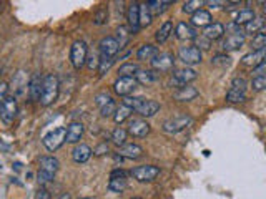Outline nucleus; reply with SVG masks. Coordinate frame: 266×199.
I'll list each match as a JSON object with an SVG mask.
<instances>
[{"label":"nucleus","mask_w":266,"mask_h":199,"mask_svg":"<svg viewBox=\"0 0 266 199\" xmlns=\"http://www.w3.org/2000/svg\"><path fill=\"white\" fill-rule=\"evenodd\" d=\"M130 30L126 28V27H123V25H120L118 28H117V37H115V40H117V44H118V47H120V52L123 50L125 48V45L128 44V38H130Z\"/></svg>","instance_id":"nucleus-35"},{"label":"nucleus","mask_w":266,"mask_h":199,"mask_svg":"<svg viewBox=\"0 0 266 199\" xmlns=\"http://www.w3.org/2000/svg\"><path fill=\"white\" fill-rule=\"evenodd\" d=\"M173 2H170V0H152V2H148L147 4V7L150 10V14L152 15H161L163 12H165L168 7H170Z\"/></svg>","instance_id":"nucleus-31"},{"label":"nucleus","mask_w":266,"mask_h":199,"mask_svg":"<svg viewBox=\"0 0 266 199\" xmlns=\"http://www.w3.org/2000/svg\"><path fill=\"white\" fill-rule=\"evenodd\" d=\"M178 57L185 65H198L202 62V50L195 45L190 47H181L178 50Z\"/></svg>","instance_id":"nucleus-11"},{"label":"nucleus","mask_w":266,"mask_h":199,"mask_svg":"<svg viewBox=\"0 0 266 199\" xmlns=\"http://www.w3.org/2000/svg\"><path fill=\"white\" fill-rule=\"evenodd\" d=\"M246 90H248V83L245 78H235L226 93V101H229V103H240V101H243L246 98Z\"/></svg>","instance_id":"nucleus-4"},{"label":"nucleus","mask_w":266,"mask_h":199,"mask_svg":"<svg viewBox=\"0 0 266 199\" xmlns=\"http://www.w3.org/2000/svg\"><path fill=\"white\" fill-rule=\"evenodd\" d=\"M133 78L137 80V83L150 85V83H155L156 80H158V75H156L153 70H138Z\"/></svg>","instance_id":"nucleus-28"},{"label":"nucleus","mask_w":266,"mask_h":199,"mask_svg":"<svg viewBox=\"0 0 266 199\" xmlns=\"http://www.w3.org/2000/svg\"><path fill=\"white\" fill-rule=\"evenodd\" d=\"M196 78H198V73L193 68H178L172 73V85L181 88V87H186L193 80H196Z\"/></svg>","instance_id":"nucleus-7"},{"label":"nucleus","mask_w":266,"mask_h":199,"mask_svg":"<svg viewBox=\"0 0 266 199\" xmlns=\"http://www.w3.org/2000/svg\"><path fill=\"white\" fill-rule=\"evenodd\" d=\"M65 130H66L65 141L75 144V143H78L82 140L83 131H85V126H83L82 123H78V122H74V123H70L69 128H65Z\"/></svg>","instance_id":"nucleus-18"},{"label":"nucleus","mask_w":266,"mask_h":199,"mask_svg":"<svg viewBox=\"0 0 266 199\" xmlns=\"http://www.w3.org/2000/svg\"><path fill=\"white\" fill-rule=\"evenodd\" d=\"M35 199H52V196H50V192H48L45 188H40L37 191V196H35Z\"/></svg>","instance_id":"nucleus-53"},{"label":"nucleus","mask_w":266,"mask_h":199,"mask_svg":"<svg viewBox=\"0 0 266 199\" xmlns=\"http://www.w3.org/2000/svg\"><path fill=\"white\" fill-rule=\"evenodd\" d=\"M138 70H140V68H138L137 63L126 62V63H123L118 68V76H135V73H137Z\"/></svg>","instance_id":"nucleus-37"},{"label":"nucleus","mask_w":266,"mask_h":199,"mask_svg":"<svg viewBox=\"0 0 266 199\" xmlns=\"http://www.w3.org/2000/svg\"><path fill=\"white\" fill-rule=\"evenodd\" d=\"M110 178H126V173L123 170H118V168H117V170L112 171Z\"/></svg>","instance_id":"nucleus-54"},{"label":"nucleus","mask_w":266,"mask_h":199,"mask_svg":"<svg viewBox=\"0 0 266 199\" xmlns=\"http://www.w3.org/2000/svg\"><path fill=\"white\" fill-rule=\"evenodd\" d=\"M92 158V148L88 144H77L72 151V160H74L77 165H83Z\"/></svg>","instance_id":"nucleus-21"},{"label":"nucleus","mask_w":266,"mask_h":199,"mask_svg":"<svg viewBox=\"0 0 266 199\" xmlns=\"http://www.w3.org/2000/svg\"><path fill=\"white\" fill-rule=\"evenodd\" d=\"M263 27H264V19H263V17H255L251 22H248L245 25V32L250 33V35H256V33H261Z\"/></svg>","instance_id":"nucleus-32"},{"label":"nucleus","mask_w":266,"mask_h":199,"mask_svg":"<svg viewBox=\"0 0 266 199\" xmlns=\"http://www.w3.org/2000/svg\"><path fill=\"white\" fill-rule=\"evenodd\" d=\"M42 83H44V76L40 73H35L28 82V93H30V98L34 101H39L40 100V93H42Z\"/></svg>","instance_id":"nucleus-23"},{"label":"nucleus","mask_w":266,"mask_h":199,"mask_svg":"<svg viewBox=\"0 0 266 199\" xmlns=\"http://www.w3.org/2000/svg\"><path fill=\"white\" fill-rule=\"evenodd\" d=\"M150 131H152V126L145 122V120L138 118V120H131L130 126H128V131L126 133H130V135L135 136V138H145Z\"/></svg>","instance_id":"nucleus-16"},{"label":"nucleus","mask_w":266,"mask_h":199,"mask_svg":"<svg viewBox=\"0 0 266 199\" xmlns=\"http://www.w3.org/2000/svg\"><path fill=\"white\" fill-rule=\"evenodd\" d=\"M150 63L156 71H170L175 65V57L172 53H158Z\"/></svg>","instance_id":"nucleus-12"},{"label":"nucleus","mask_w":266,"mask_h":199,"mask_svg":"<svg viewBox=\"0 0 266 199\" xmlns=\"http://www.w3.org/2000/svg\"><path fill=\"white\" fill-rule=\"evenodd\" d=\"M266 87V76H256V78H253L251 80V88H253V92H263Z\"/></svg>","instance_id":"nucleus-44"},{"label":"nucleus","mask_w":266,"mask_h":199,"mask_svg":"<svg viewBox=\"0 0 266 199\" xmlns=\"http://www.w3.org/2000/svg\"><path fill=\"white\" fill-rule=\"evenodd\" d=\"M15 116H17V100L15 96H7L2 106H0V120L4 122V125L10 126L14 123Z\"/></svg>","instance_id":"nucleus-8"},{"label":"nucleus","mask_w":266,"mask_h":199,"mask_svg":"<svg viewBox=\"0 0 266 199\" xmlns=\"http://www.w3.org/2000/svg\"><path fill=\"white\" fill-rule=\"evenodd\" d=\"M126 130H123V128H115L113 130V133H112V141H113V144H117V146L120 148V146H123V144L126 143Z\"/></svg>","instance_id":"nucleus-39"},{"label":"nucleus","mask_w":266,"mask_h":199,"mask_svg":"<svg viewBox=\"0 0 266 199\" xmlns=\"http://www.w3.org/2000/svg\"><path fill=\"white\" fill-rule=\"evenodd\" d=\"M203 5H205L203 0H190V2H185L183 4V12H185V14L193 15L195 12H198L200 9H202Z\"/></svg>","instance_id":"nucleus-41"},{"label":"nucleus","mask_w":266,"mask_h":199,"mask_svg":"<svg viewBox=\"0 0 266 199\" xmlns=\"http://www.w3.org/2000/svg\"><path fill=\"white\" fill-rule=\"evenodd\" d=\"M195 40L198 42V47H202L203 50H210V40L205 38L203 35H202V37H196ZM198 47H196V48H198Z\"/></svg>","instance_id":"nucleus-52"},{"label":"nucleus","mask_w":266,"mask_h":199,"mask_svg":"<svg viewBox=\"0 0 266 199\" xmlns=\"http://www.w3.org/2000/svg\"><path fill=\"white\" fill-rule=\"evenodd\" d=\"M100 48V57H108V58H115V55L120 52V47L117 44L115 37H105L100 40L98 44Z\"/></svg>","instance_id":"nucleus-13"},{"label":"nucleus","mask_w":266,"mask_h":199,"mask_svg":"<svg viewBox=\"0 0 266 199\" xmlns=\"http://www.w3.org/2000/svg\"><path fill=\"white\" fill-rule=\"evenodd\" d=\"M137 87L138 83L133 76H118V80L113 83V92L120 96H130Z\"/></svg>","instance_id":"nucleus-9"},{"label":"nucleus","mask_w":266,"mask_h":199,"mask_svg":"<svg viewBox=\"0 0 266 199\" xmlns=\"http://www.w3.org/2000/svg\"><path fill=\"white\" fill-rule=\"evenodd\" d=\"M87 44L83 40H77L72 44V48H70V62L74 65L75 70H80L83 65L87 62Z\"/></svg>","instance_id":"nucleus-3"},{"label":"nucleus","mask_w":266,"mask_h":199,"mask_svg":"<svg viewBox=\"0 0 266 199\" xmlns=\"http://www.w3.org/2000/svg\"><path fill=\"white\" fill-rule=\"evenodd\" d=\"M108 101H112V96L108 95V93H98V95H95V103H96V106H98V108L107 105Z\"/></svg>","instance_id":"nucleus-47"},{"label":"nucleus","mask_w":266,"mask_h":199,"mask_svg":"<svg viewBox=\"0 0 266 199\" xmlns=\"http://www.w3.org/2000/svg\"><path fill=\"white\" fill-rule=\"evenodd\" d=\"M138 10H140V5L138 4H131L126 12V20H128V30L130 33H138L140 32V20H138Z\"/></svg>","instance_id":"nucleus-19"},{"label":"nucleus","mask_w":266,"mask_h":199,"mask_svg":"<svg viewBox=\"0 0 266 199\" xmlns=\"http://www.w3.org/2000/svg\"><path fill=\"white\" fill-rule=\"evenodd\" d=\"M126 188V178H110L108 191L112 192H123Z\"/></svg>","instance_id":"nucleus-36"},{"label":"nucleus","mask_w":266,"mask_h":199,"mask_svg":"<svg viewBox=\"0 0 266 199\" xmlns=\"http://www.w3.org/2000/svg\"><path fill=\"white\" fill-rule=\"evenodd\" d=\"M58 199H72L70 192H62V194L58 196Z\"/></svg>","instance_id":"nucleus-56"},{"label":"nucleus","mask_w":266,"mask_h":199,"mask_svg":"<svg viewBox=\"0 0 266 199\" xmlns=\"http://www.w3.org/2000/svg\"><path fill=\"white\" fill-rule=\"evenodd\" d=\"M58 90H60V83H58V78L55 75L44 76L42 93H40V100H39L40 105L50 106L52 103H55V100L58 98Z\"/></svg>","instance_id":"nucleus-1"},{"label":"nucleus","mask_w":266,"mask_h":199,"mask_svg":"<svg viewBox=\"0 0 266 199\" xmlns=\"http://www.w3.org/2000/svg\"><path fill=\"white\" fill-rule=\"evenodd\" d=\"M255 12H253L251 9H243L240 10L237 14V19H235V25H246L248 22H251L253 19H255Z\"/></svg>","instance_id":"nucleus-33"},{"label":"nucleus","mask_w":266,"mask_h":199,"mask_svg":"<svg viewBox=\"0 0 266 199\" xmlns=\"http://www.w3.org/2000/svg\"><path fill=\"white\" fill-rule=\"evenodd\" d=\"M175 35H177V38L178 40H195L198 37V33H196V30L195 27H191L190 23H186V22H180L177 28H175Z\"/></svg>","instance_id":"nucleus-20"},{"label":"nucleus","mask_w":266,"mask_h":199,"mask_svg":"<svg viewBox=\"0 0 266 199\" xmlns=\"http://www.w3.org/2000/svg\"><path fill=\"white\" fill-rule=\"evenodd\" d=\"M7 93H9V85L4 82H0V106H2L5 98H7Z\"/></svg>","instance_id":"nucleus-50"},{"label":"nucleus","mask_w":266,"mask_h":199,"mask_svg":"<svg viewBox=\"0 0 266 199\" xmlns=\"http://www.w3.org/2000/svg\"><path fill=\"white\" fill-rule=\"evenodd\" d=\"M264 53H266V48H263V50H255V52L246 53V55L243 57V60H241V63H243L245 66H253V68H255L256 65L264 62Z\"/></svg>","instance_id":"nucleus-25"},{"label":"nucleus","mask_w":266,"mask_h":199,"mask_svg":"<svg viewBox=\"0 0 266 199\" xmlns=\"http://www.w3.org/2000/svg\"><path fill=\"white\" fill-rule=\"evenodd\" d=\"M251 48H253V52H255V50H263V48H266V35L264 33L253 35Z\"/></svg>","instance_id":"nucleus-42"},{"label":"nucleus","mask_w":266,"mask_h":199,"mask_svg":"<svg viewBox=\"0 0 266 199\" xmlns=\"http://www.w3.org/2000/svg\"><path fill=\"white\" fill-rule=\"evenodd\" d=\"M156 55H158V48L153 45H142L137 50V60H140V62H147V60L152 62Z\"/></svg>","instance_id":"nucleus-27"},{"label":"nucleus","mask_w":266,"mask_h":199,"mask_svg":"<svg viewBox=\"0 0 266 199\" xmlns=\"http://www.w3.org/2000/svg\"><path fill=\"white\" fill-rule=\"evenodd\" d=\"M198 95H200V93H198L196 88L186 85V87L178 88L177 92L173 93V98L178 100V101H191V100H195Z\"/></svg>","instance_id":"nucleus-26"},{"label":"nucleus","mask_w":266,"mask_h":199,"mask_svg":"<svg viewBox=\"0 0 266 199\" xmlns=\"http://www.w3.org/2000/svg\"><path fill=\"white\" fill-rule=\"evenodd\" d=\"M172 33H173V23L170 20H167L158 30H156L155 38H156V42H158V44H165V42L170 38Z\"/></svg>","instance_id":"nucleus-30"},{"label":"nucleus","mask_w":266,"mask_h":199,"mask_svg":"<svg viewBox=\"0 0 266 199\" xmlns=\"http://www.w3.org/2000/svg\"><path fill=\"white\" fill-rule=\"evenodd\" d=\"M131 111H133V110H130L128 106H123V105H122V106H118L117 110H115V113H113V120H115V123L122 125V123L125 122V120L131 114Z\"/></svg>","instance_id":"nucleus-38"},{"label":"nucleus","mask_w":266,"mask_h":199,"mask_svg":"<svg viewBox=\"0 0 266 199\" xmlns=\"http://www.w3.org/2000/svg\"><path fill=\"white\" fill-rule=\"evenodd\" d=\"M82 199H90V197H82Z\"/></svg>","instance_id":"nucleus-58"},{"label":"nucleus","mask_w":266,"mask_h":199,"mask_svg":"<svg viewBox=\"0 0 266 199\" xmlns=\"http://www.w3.org/2000/svg\"><path fill=\"white\" fill-rule=\"evenodd\" d=\"M107 17H108V12H107V9H100V10L95 14V19H93V22L96 23V25H102V23H105V22H107Z\"/></svg>","instance_id":"nucleus-48"},{"label":"nucleus","mask_w":266,"mask_h":199,"mask_svg":"<svg viewBox=\"0 0 266 199\" xmlns=\"http://www.w3.org/2000/svg\"><path fill=\"white\" fill-rule=\"evenodd\" d=\"M207 5L210 9H218V7H221V5H225L223 2H207Z\"/></svg>","instance_id":"nucleus-55"},{"label":"nucleus","mask_w":266,"mask_h":199,"mask_svg":"<svg viewBox=\"0 0 266 199\" xmlns=\"http://www.w3.org/2000/svg\"><path fill=\"white\" fill-rule=\"evenodd\" d=\"M95 156H104V154H107L108 153V146H107V143H102V144H98L93 151H92Z\"/></svg>","instance_id":"nucleus-51"},{"label":"nucleus","mask_w":266,"mask_h":199,"mask_svg":"<svg viewBox=\"0 0 266 199\" xmlns=\"http://www.w3.org/2000/svg\"><path fill=\"white\" fill-rule=\"evenodd\" d=\"M211 14L208 10H205V9H200L198 12H195V14L191 15V23L190 25L191 27H207V25H210L211 23Z\"/></svg>","instance_id":"nucleus-24"},{"label":"nucleus","mask_w":266,"mask_h":199,"mask_svg":"<svg viewBox=\"0 0 266 199\" xmlns=\"http://www.w3.org/2000/svg\"><path fill=\"white\" fill-rule=\"evenodd\" d=\"M60 168V163L55 156H42L40 158V168H39V174L37 179L40 184H47L55 178V174Z\"/></svg>","instance_id":"nucleus-2"},{"label":"nucleus","mask_w":266,"mask_h":199,"mask_svg":"<svg viewBox=\"0 0 266 199\" xmlns=\"http://www.w3.org/2000/svg\"><path fill=\"white\" fill-rule=\"evenodd\" d=\"M190 123H191V118L186 116V114H181V116L167 120V122L163 123V131L168 133V135H177V133L183 131Z\"/></svg>","instance_id":"nucleus-10"},{"label":"nucleus","mask_w":266,"mask_h":199,"mask_svg":"<svg viewBox=\"0 0 266 199\" xmlns=\"http://www.w3.org/2000/svg\"><path fill=\"white\" fill-rule=\"evenodd\" d=\"M264 71H266V63L261 62L259 65H256L255 68H253V78H256V76H264Z\"/></svg>","instance_id":"nucleus-49"},{"label":"nucleus","mask_w":266,"mask_h":199,"mask_svg":"<svg viewBox=\"0 0 266 199\" xmlns=\"http://www.w3.org/2000/svg\"><path fill=\"white\" fill-rule=\"evenodd\" d=\"M115 63V58H108V57H100L98 58V66H96V70H98L100 75H105L108 70L112 68Z\"/></svg>","instance_id":"nucleus-40"},{"label":"nucleus","mask_w":266,"mask_h":199,"mask_svg":"<svg viewBox=\"0 0 266 199\" xmlns=\"http://www.w3.org/2000/svg\"><path fill=\"white\" fill-rule=\"evenodd\" d=\"M142 100L143 98H140V96H123V106H128L130 110H135Z\"/></svg>","instance_id":"nucleus-45"},{"label":"nucleus","mask_w":266,"mask_h":199,"mask_svg":"<svg viewBox=\"0 0 266 199\" xmlns=\"http://www.w3.org/2000/svg\"><path fill=\"white\" fill-rule=\"evenodd\" d=\"M133 199H142V197H133Z\"/></svg>","instance_id":"nucleus-57"},{"label":"nucleus","mask_w":266,"mask_h":199,"mask_svg":"<svg viewBox=\"0 0 266 199\" xmlns=\"http://www.w3.org/2000/svg\"><path fill=\"white\" fill-rule=\"evenodd\" d=\"M12 88L15 90L17 96L23 95V92L28 90V82H27V78L23 76V71H19V73L14 76V80H12Z\"/></svg>","instance_id":"nucleus-29"},{"label":"nucleus","mask_w":266,"mask_h":199,"mask_svg":"<svg viewBox=\"0 0 266 199\" xmlns=\"http://www.w3.org/2000/svg\"><path fill=\"white\" fill-rule=\"evenodd\" d=\"M245 44V33L243 32H238V33H229L228 37L223 40L221 48L225 52H233V50H238L241 48V45Z\"/></svg>","instance_id":"nucleus-17"},{"label":"nucleus","mask_w":266,"mask_h":199,"mask_svg":"<svg viewBox=\"0 0 266 199\" xmlns=\"http://www.w3.org/2000/svg\"><path fill=\"white\" fill-rule=\"evenodd\" d=\"M65 135H66V130L63 128V126H58V128L47 133V135L44 136V146L52 153L57 151V149L65 143Z\"/></svg>","instance_id":"nucleus-6"},{"label":"nucleus","mask_w":266,"mask_h":199,"mask_svg":"<svg viewBox=\"0 0 266 199\" xmlns=\"http://www.w3.org/2000/svg\"><path fill=\"white\" fill-rule=\"evenodd\" d=\"M138 20H140V28L142 27H148L150 23L153 22V15L150 14L147 4L140 5V10H138Z\"/></svg>","instance_id":"nucleus-34"},{"label":"nucleus","mask_w":266,"mask_h":199,"mask_svg":"<svg viewBox=\"0 0 266 199\" xmlns=\"http://www.w3.org/2000/svg\"><path fill=\"white\" fill-rule=\"evenodd\" d=\"M223 35H225V25H223V23L211 22L210 25H207L203 28V37L208 38L210 42L211 40H218V38L223 37Z\"/></svg>","instance_id":"nucleus-22"},{"label":"nucleus","mask_w":266,"mask_h":199,"mask_svg":"<svg viewBox=\"0 0 266 199\" xmlns=\"http://www.w3.org/2000/svg\"><path fill=\"white\" fill-rule=\"evenodd\" d=\"M229 58L228 55H215L213 60H211V65H215V66H226L229 65Z\"/></svg>","instance_id":"nucleus-46"},{"label":"nucleus","mask_w":266,"mask_h":199,"mask_svg":"<svg viewBox=\"0 0 266 199\" xmlns=\"http://www.w3.org/2000/svg\"><path fill=\"white\" fill-rule=\"evenodd\" d=\"M115 110H117V105H115V101L112 100V101H108L107 105H104L100 108V114L104 118H110V116H113Z\"/></svg>","instance_id":"nucleus-43"},{"label":"nucleus","mask_w":266,"mask_h":199,"mask_svg":"<svg viewBox=\"0 0 266 199\" xmlns=\"http://www.w3.org/2000/svg\"><path fill=\"white\" fill-rule=\"evenodd\" d=\"M158 110H160V103H158V101H155V100H145V98L135 108V111L138 114H142V116H145V118L155 116V114L158 113Z\"/></svg>","instance_id":"nucleus-14"},{"label":"nucleus","mask_w":266,"mask_h":199,"mask_svg":"<svg viewBox=\"0 0 266 199\" xmlns=\"http://www.w3.org/2000/svg\"><path fill=\"white\" fill-rule=\"evenodd\" d=\"M130 174L137 181H140V183H152V181H155L156 176L160 174V168L153 166V165H143V166L133 168Z\"/></svg>","instance_id":"nucleus-5"},{"label":"nucleus","mask_w":266,"mask_h":199,"mask_svg":"<svg viewBox=\"0 0 266 199\" xmlns=\"http://www.w3.org/2000/svg\"><path fill=\"white\" fill-rule=\"evenodd\" d=\"M118 156L126 160H138L143 156V148L135 143H125L123 146L118 148Z\"/></svg>","instance_id":"nucleus-15"}]
</instances>
